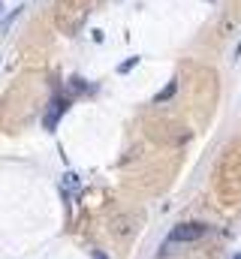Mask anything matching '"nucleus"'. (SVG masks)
<instances>
[{
  "mask_svg": "<svg viewBox=\"0 0 241 259\" xmlns=\"http://www.w3.org/2000/svg\"><path fill=\"white\" fill-rule=\"evenodd\" d=\"M205 235H208L205 223H181L169 232V241L172 244H193V241H202Z\"/></svg>",
  "mask_w": 241,
  "mask_h": 259,
  "instance_id": "obj_2",
  "label": "nucleus"
},
{
  "mask_svg": "<svg viewBox=\"0 0 241 259\" xmlns=\"http://www.w3.org/2000/svg\"><path fill=\"white\" fill-rule=\"evenodd\" d=\"M0 15H3V6H0Z\"/></svg>",
  "mask_w": 241,
  "mask_h": 259,
  "instance_id": "obj_8",
  "label": "nucleus"
},
{
  "mask_svg": "<svg viewBox=\"0 0 241 259\" xmlns=\"http://www.w3.org/2000/svg\"><path fill=\"white\" fill-rule=\"evenodd\" d=\"M175 91H178V81L172 78V81H166V88H163V91H160V94L154 97V103H157V106H163V103H169V100L175 97Z\"/></svg>",
  "mask_w": 241,
  "mask_h": 259,
  "instance_id": "obj_4",
  "label": "nucleus"
},
{
  "mask_svg": "<svg viewBox=\"0 0 241 259\" xmlns=\"http://www.w3.org/2000/svg\"><path fill=\"white\" fill-rule=\"evenodd\" d=\"M139 61H142V58H127L124 64H118V72H120V75H127L130 69H136V66H139Z\"/></svg>",
  "mask_w": 241,
  "mask_h": 259,
  "instance_id": "obj_5",
  "label": "nucleus"
},
{
  "mask_svg": "<svg viewBox=\"0 0 241 259\" xmlns=\"http://www.w3.org/2000/svg\"><path fill=\"white\" fill-rule=\"evenodd\" d=\"M91 259H109V256H106L103 250H94V253H91Z\"/></svg>",
  "mask_w": 241,
  "mask_h": 259,
  "instance_id": "obj_6",
  "label": "nucleus"
},
{
  "mask_svg": "<svg viewBox=\"0 0 241 259\" xmlns=\"http://www.w3.org/2000/svg\"><path fill=\"white\" fill-rule=\"evenodd\" d=\"M232 259H241V253H235V256H232Z\"/></svg>",
  "mask_w": 241,
  "mask_h": 259,
  "instance_id": "obj_7",
  "label": "nucleus"
},
{
  "mask_svg": "<svg viewBox=\"0 0 241 259\" xmlns=\"http://www.w3.org/2000/svg\"><path fill=\"white\" fill-rule=\"evenodd\" d=\"M91 6H94V0H58V6H55L58 27L63 33H75L85 24V18L91 15Z\"/></svg>",
  "mask_w": 241,
  "mask_h": 259,
  "instance_id": "obj_1",
  "label": "nucleus"
},
{
  "mask_svg": "<svg viewBox=\"0 0 241 259\" xmlns=\"http://www.w3.org/2000/svg\"><path fill=\"white\" fill-rule=\"evenodd\" d=\"M49 106H52V109L46 112V127L55 130V127H58V118L63 115V112H66V109H69V100H66V97H55Z\"/></svg>",
  "mask_w": 241,
  "mask_h": 259,
  "instance_id": "obj_3",
  "label": "nucleus"
}]
</instances>
